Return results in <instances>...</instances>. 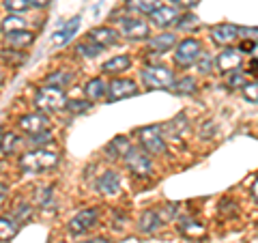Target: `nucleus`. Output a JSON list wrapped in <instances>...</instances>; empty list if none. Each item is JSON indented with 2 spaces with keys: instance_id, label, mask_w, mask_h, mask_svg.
<instances>
[{
  "instance_id": "nucleus-1",
  "label": "nucleus",
  "mask_w": 258,
  "mask_h": 243,
  "mask_svg": "<svg viewBox=\"0 0 258 243\" xmlns=\"http://www.w3.org/2000/svg\"><path fill=\"white\" fill-rule=\"evenodd\" d=\"M58 153L54 151H47V149H35V151H28L20 157V168L28 174H37V172H43V170H50L54 166H58Z\"/></svg>"
},
{
  "instance_id": "nucleus-2",
  "label": "nucleus",
  "mask_w": 258,
  "mask_h": 243,
  "mask_svg": "<svg viewBox=\"0 0 258 243\" xmlns=\"http://www.w3.org/2000/svg\"><path fill=\"white\" fill-rule=\"evenodd\" d=\"M35 106L39 108V112L43 114H52V112H60L67 108V95H64L62 88H39L35 95Z\"/></svg>"
},
{
  "instance_id": "nucleus-3",
  "label": "nucleus",
  "mask_w": 258,
  "mask_h": 243,
  "mask_svg": "<svg viewBox=\"0 0 258 243\" xmlns=\"http://www.w3.org/2000/svg\"><path fill=\"white\" fill-rule=\"evenodd\" d=\"M125 166L132 170L136 176H149L153 172V159L142 147H129L125 151Z\"/></svg>"
},
{
  "instance_id": "nucleus-4",
  "label": "nucleus",
  "mask_w": 258,
  "mask_h": 243,
  "mask_svg": "<svg viewBox=\"0 0 258 243\" xmlns=\"http://www.w3.org/2000/svg\"><path fill=\"white\" fill-rule=\"evenodd\" d=\"M140 76H142V82L149 88H168L174 82L172 71L164 67V65H147Z\"/></svg>"
},
{
  "instance_id": "nucleus-5",
  "label": "nucleus",
  "mask_w": 258,
  "mask_h": 243,
  "mask_svg": "<svg viewBox=\"0 0 258 243\" xmlns=\"http://www.w3.org/2000/svg\"><path fill=\"white\" fill-rule=\"evenodd\" d=\"M138 136H140L142 149L147 153H151V155H161V153H166V140H164V134H161L159 125L142 127L138 132Z\"/></svg>"
},
{
  "instance_id": "nucleus-6",
  "label": "nucleus",
  "mask_w": 258,
  "mask_h": 243,
  "mask_svg": "<svg viewBox=\"0 0 258 243\" xmlns=\"http://www.w3.org/2000/svg\"><path fill=\"white\" fill-rule=\"evenodd\" d=\"M136 93H138V86H136L134 80H127V78H116L106 86V99L108 101L127 99V97H134Z\"/></svg>"
},
{
  "instance_id": "nucleus-7",
  "label": "nucleus",
  "mask_w": 258,
  "mask_h": 243,
  "mask_svg": "<svg viewBox=\"0 0 258 243\" xmlns=\"http://www.w3.org/2000/svg\"><path fill=\"white\" fill-rule=\"evenodd\" d=\"M200 58V43L196 39H183L174 50V63L181 67H189Z\"/></svg>"
},
{
  "instance_id": "nucleus-8",
  "label": "nucleus",
  "mask_w": 258,
  "mask_h": 243,
  "mask_svg": "<svg viewBox=\"0 0 258 243\" xmlns=\"http://www.w3.org/2000/svg\"><path fill=\"white\" fill-rule=\"evenodd\" d=\"M20 129L28 136L50 132V118H47V114H43V112H32V114H26L20 118Z\"/></svg>"
},
{
  "instance_id": "nucleus-9",
  "label": "nucleus",
  "mask_w": 258,
  "mask_h": 243,
  "mask_svg": "<svg viewBox=\"0 0 258 243\" xmlns=\"http://www.w3.org/2000/svg\"><path fill=\"white\" fill-rule=\"evenodd\" d=\"M97 220H99V211L97 209H82L78 215H74L69 220V230L74 234L88 232L97 224Z\"/></svg>"
},
{
  "instance_id": "nucleus-10",
  "label": "nucleus",
  "mask_w": 258,
  "mask_h": 243,
  "mask_svg": "<svg viewBox=\"0 0 258 243\" xmlns=\"http://www.w3.org/2000/svg\"><path fill=\"white\" fill-rule=\"evenodd\" d=\"M120 32H123V37L138 41V39H147V37H149L151 26H149V22H147V20L125 18V20H120Z\"/></svg>"
},
{
  "instance_id": "nucleus-11",
  "label": "nucleus",
  "mask_w": 258,
  "mask_h": 243,
  "mask_svg": "<svg viewBox=\"0 0 258 243\" xmlns=\"http://www.w3.org/2000/svg\"><path fill=\"white\" fill-rule=\"evenodd\" d=\"M211 39L213 43L228 47L239 39V28L232 26V24H217V26L211 28Z\"/></svg>"
},
{
  "instance_id": "nucleus-12",
  "label": "nucleus",
  "mask_w": 258,
  "mask_h": 243,
  "mask_svg": "<svg viewBox=\"0 0 258 243\" xmlns=\"http://www.w3.org/2000/svg\"><path fill=\"white\" fill-rule=\"evenodd\" d=\"M241 63H243V56H241L239 50H226L222 54H217V58H215V67L224 71V74H230V71H235L241 67Z\"/></svg>"
},
{
  "instance_id": "nucleus-13",
  "label": "nucleus",
  "mask_w": 258,
  "mask_h": 243,
  "mask_svg": "<svg viewBox=\"0 0 258 243\" xmlns=\"http://www.w3.org/2000/svg\"><path fill=\"white\" fill-rule=\"evenodd\" d=\"M149 18L157 28H168V26H172V24H176V20H179V11H176L174 7H164L161 5L149 15Z\"/></svg>"
},
{
  "instance_id": "nucleus-14",
  "label": "nucleus",
  "mask_w": 258,
  "mask_h": 243,
  "mask_svg": "<svg viewBox=\"0 0 258 243\" xmlns=\"http://www.w3.org/2000/svg\"><path fill=\"white\" fill-rule=\"evenodd\" d=\"M88 43H93L97 47H108L112 43H116V32L114 28H108V26H97L88 32Z\"/></svg>"
},
{
  "instance_id": "nucleus-15",
  "label": "nucleus",
  "mask_w": 258,
  "mask_h": 243,
  "mask_svg": "<svg viewBox=\"0 0 258 243\" xmlns=\"http://www.w3.org/2000/svg\"><path fill=\"white\" fill-rule=\"evenodd\" d=\"M5 41L7 45L11 47V50H26L35 43V35H32L30 30H18V32H9V35H5Z\"/></svg>"
},
{
  "instance_id": "nucleus-16",
  "label": "nucleus",
  "mask_w": 258,
  "mask_h": 243,
  "mask_svg": "<svg viewBox=\"0 0 258 243\" xmlns=\"http://www.w3.org/2000/svg\"><path fill=\"white\" fill-rule=\"evenodd\" d=\"M174 45H176V37L172 35V32H161V35L151 37L147 41V47L155 54H164L168 50H172Z\"/></svg>"
},
{
  "instance_id": "nucleus-17",
  "label": "nucleus",
  "mask_w": 258,
  "mask_h": 243,
  "mask_svg": "<svg viewBox=\"0 0 258 243\" xmlns=\"http://www.w3.org/2000/svg\"><path fill=\"white\" fill-rule=\"evenodd\" d=\"M97 188H99L101 194H106V196H116V194L120 192V176H118V172H114V170L103 172L99 183H97Z\"/></svg>"
},
{
  "instance_id": "nucleus-18",
  "label": "nucleus",
  "mask_w": 258,
  "mask_h": 243,
  "mask_svg": "<svg viewBox=\"0 0 258 243\" xmlns=\"http://www.w3.org/2000/svg\"><path fill=\"white\" fill-rule=\"evenodd\" d=\"M161 224H164V222H161L157 209H149V211H144V213L140 215V220H138V230L144 232V234H153Z\"/></svg>"
},
{
  "instance_id": "nucleus-19",
  "label": "nucleus",
  "mask_w": 258,
  "mask_h": 243,
  "mask_svg": "<svg viewBox=\"0 0 258 243\" xmlns=\"http://www.w3.org/2000/svg\"><path fill=\"white\" fill-rule=\"evenodd\" d=\"M129 65H132V58H129L127 54H118V56H112L108 63H103V74H123V71L129 69Z\"/></svg>"
},
{
  "instance_id": "nucleus-20",
  "label": "nucleus",
  "mask_w": 258,
  "mask_h": 243,
  "mask_svg": "<svg viewBox=\"0 0 258 243\" xmlns=\"http://www.w3.org/2000/svg\"><path fill=\"white\" fill-rule=\"evenodd\" d=\"M179 232L183 234V237H187V239H198V237H205L207 228L196 220H183L179 224Z\"/></svg>"
},
{
  "instance_id": "nucleus-21",
  "label": "nucleus",
  "mask_w": 258,
  "mask_h": 243,
  "mask_svg": "<svg viewBox=\"0 0 258 243\" xmlns=\"http://www.w3.org/2000/svg\"><path fill=\"white\" fill-rule=\"evenodd\" d=\"M84 93L88 97V101H97V99H101V97L106 95V84H103L101 78H93V80H88L86 82Z\"/></svg>"
},
{
  "instance_id": "nucleus-22",
  "label": "nucleus",
  "mask_w": 258,
  "mask_h": 243,
  "mask_svg": "<svg viewBox=\"0 0 258 243\" xmlns=\"http://www.w3.org/2000/svg\"><path fill=\"white\" fill-rule=\"evenodd\" d=\"M71 82H74V76H71L69 71H54V74H50L45 78V84L52 86V88H64Z\"/></svg>"
},
{
  "instance_id": "nucleus-23",
  "label": "nucleus",
  "mask_w": 258,
  "mask_h": 243,
  "mask_svg": "<svg viewBox=\"0 0 258 243\" xmlns=\"http://www.w3.org/2000/svg\"><path fill=\"white\" fill-rule=\"evenodd\" d=\"M20 226L11 217H0V241H7V239H13L18 234Z\"/></svg>"
},
{
  "instance_id": "nucleus-24",
  "label": "nucleus",
  "mask_w": 258,
  "mask_h": 243,
  "mask_svg": "<svg viewBox=\"0 0 258 243\" xmlns=\"http://www.w3.org/2000/svg\"><path fill=\"white\" fill-rule=\"evenodd\" d=\"M78 26H80V18H74V20H71L62 30H58V32L54 35V43H56V45H64V43H67L69 39H71V35L76 32Z\"/></svg>"
},
{
  "instance_id": "nucleus-25",
  "label": "nucleus",
  "mask_w": 258,
  "mask_h": 243,
  "mask_svg": "<svg viewBox=\"0 0 258 243\" xmlns=\"http://www.w3.org/2000/svg\"><path fill=\"white\" fill-rule=\"evenodd\" d=\"M18 30H26V20L20 18V15H7L3 20V32L9 35V32H18Z\"/></svg>"
},
{
  "instance_id": "nucleus-26",
  "label": "nucleus",
  "mask_w": 258,
  "mask_h": 243,
  "mask_svg": "<svg viewBox=\"0 0 258 243\" xmlns=\"http://www.w3.org/2000/svg\"><path fill=\"white\" fill-rule=\"evenodd\" d=\"M159 3V0H127V7H129V9H132V11H138V13H153V11H155L157 9V5Z\"/></svg>"
},
{
  "instance_id": "nucleus-27",
  "label": "nucleus",
  "mask_w": 258,
  "mask_h": 243,
  "mask_svg": "<svg viewBox=\"0 0 258 243\" xmlns=\"http://www.w3.org/2000/svg\"><path fill=\"white\" fill-rule=\"evenodd\" d=\"M172 86L179 95H191V93H196V88H198L194 78H181V80H176V82H172Z\"/></svg>"
},
{
  "instance_id": "nucleus-28",
  "label": "nucleus",
  "mask_w": 258,
  "mask_h": 243,
  "mask_svg": "<svg viewBox=\"0 0 258 243\" xmlns=\"http://www.w3.org/2000/svg\"><path fill=\"white\" fill-rule=\"evenodd\" d=\"M226 84H228L230 88H243L247 84V74H245V71H239V69L230 71L228 80H226Z\"/></svg>"
},
{
  "instance_id": "nucleus-29",
  "label": "nucleus",
  "mask_w": 258,
  "mask_h": 243,
  "mask_svg": "<svg viewBox=\"0 0 258 243\" xmlns=\"http://www.w3.org/2000/svg\"><path fill=\"white\" fill-rule=\"evenodd\" d=\"M164 129H166V132L170 134V136H174V138H176L181 132H185V129H187V118H185L183 114H181V116H176V118H174V120H170V123H168Z\"/></svg>"
},
{
  "instance_id": "nucleus-30",
  "label": "nucleus",
  "mask_w": 258,
  "mask_h": 243,
  "mask_svg": "<svg viewBox=\"0 0 258 243\" xmlns=\"http://www.w3.org/2000/svg\"><path fill=\"white\" fill-rule=\"evenodd\" d=\"M18 144H20L18 136L9 132V134L3 136V140H0V149H3V153H13L15 149H18Z\"/></svg>"
},
{
  "instance_id": "nucleus-31",
  "label": "nucleus",
  "mask_w": 258,
  "mask_h": 243,
  "mask_svg": "<svg viewBox=\"0 0 258 243\" xmlns=\"http://www.w3.org/2000/svg\"><path fill=\"white\" fill-rule=\"evenodd\" d=\"M30 215H32V209H30V205H24V202H18V207L13 209V217H15V222L18 224L26 222Z\"/></svg>"
},
{
  "instance_id": "nucleus-32",
  "label": "nucleus",
  "mask_w": 258,
  "mask_h": 243,
  "mask_svg": "<svg viewBox=\"0 0 258 243\" xmlns=\"http://www.w3.org/2000/svg\"><path fill=\"white\" fill-rule=\"evenodd\" d=\"M0 56H3V60L5 63H11V65H20V63H24V58H26V54H22L20 50H3L0 52Z\"/></svg>"
},
{
  "instance_id": "nucleus-33",
  "label": "nucleus",
  "mask_w": 258,
  "mask_h": 243,
  "mask_svg": "<svg viewBox=\"0 0 258 243\" xmlns=\"http://www.w3.org/2000/svg\"><path fill=\"white\" fill-rule=\"evenodd\" d=\"M127 149H129V142H127V138H123V136H118L116 140H114V142H112L110 147H108V151L116 153V155H120V157L125 155V151H127Z\"/></svg>"
},
{
  "instance_id": "nucleus-34",
  "label": "nucleus",
  "mask_w": 258,
  "mask_h": 243,
  "mask_svg": "<svg viewBox=\"0 0 258 243\" xmlns=\"http://www.w3.org/2000/svg\"><path fill=\"white\" fill-rule=\"evenodd\" d=\"M243 97L247 101H252V103H258V82H247L243 88Z\"/></svg>"
},
{
  "instance_id": "nucleus-35",
  "label": "nucleus",
  "mask_w": 258,
  "mask_h": 243,
  "mask_svg": "<svg viewBox=\"0 0 258 243\" xmlns=\"http://www.w3.org/2000/svg\"><path fill=\"white\" fill-rule=\"evenodd\" d=\"M67 108L76 114H82V112L91 110V101H84V99H74V101H67Z\"/></svg>"
},
{
  "instance_id": "nucleus-36",
  "label": "nucleus",
  "mask_w": 258,
  "mask_h": 243,
  "mask_svg": "<svg viewBox=\"0 0 258 243\" xmlns=\"http://www.w3.org/2000/svg\"><path fill=\"white\" fill-rule=\"evenodd\" d=\"M30 0H5V7L9 11H13V13H20V11H26L28 9V5Z\"/></svg>"
},
{
  "instance_id": "nucleus-37",
  "label": "nucleus",
  "mask_w": 258,
  "mask_h": 243,
  "mask_svg": "<svg viewBox=\"0 0 258 243\" xmlns=\"http://www.w3.org/2000/svg\"><path fill=\"white\" fill-rule=\"evenodd\" d=\"M78 52L84 54L86 58H93V56H97V54L101 52V47H97V45H93V43H80V45H78Z\"/></svg>"
},
{
  "instance_id": "nucleus-38",
  "label": "nucleus",
  "mask_w": 258,
  "mask_h": 243,
  "mask_svg": "<svg viewBox=\"0 0 258 243\" xmlns=\"http://www.w3.org/2000/svg\"><path fill=\"white\" fill-rule=\"evenodd\" d=\"M30 142L35 144V147H41V144H47V142H52V134H50V132L37 134V136H32V138H30Z\"/></svg>"
},
{
  "instance_id": "nucleus-39",
  "label": "nucleus",
  "mask_w": 258,
  "mask_h": 243,
  "mask_svg": "<svg viewBox=\"0 0 258 243\" xmlns=\"http://www.w3.org/2000/svg\"><path fill=\"white\" fill-rule=\"evenodd\" d=\"M198 63V71L200 74H209V71H211V58H209V56H205V54H200V58L196 60Z\"/></svg>"
},
{
  "instance_id": "nucleus-40",
  "label": "nucleus",
  "mask_w": 258,
  "mask_h": 243,
  "mask_svg": "<svg viewBox=\"0 0 258 243\" xmlns=\"http://www.w3.org/2000/svg\"><path fill=\"white\" fill-rule=\"evenodd\" d=\"M196 24H198V20L194 18L191 13H187V15H185V18L179 22V28H191V26H196Z\"/></svg>"
},
{
  "instance_id": "nucleus-41",
  "label": "nucleus",
  "mask_w": 258,
  "mask_h": 243,
  "mask_svg": "<svg viewBox=\"0 0 258 243\" xmlns=\"http://www.w3.org/2000/svg\"><path fill=\"white\" fill-rule=\"evenodd\" d=\"M43 194H37V200H39V205H47V200H50V196H52V188H45V190H41Z\"/></svg>"
},
{
  "instance_id": "nucleus-42",
  "label": "nucleus",
  "mask_w": 258,
  "mask_h": 243,
  "mask_svg": "<svg viewBox=\"0 0 258 243\" xmlns=\"http://www.w3.org/2000/svg\"><path fill=\"white\" fill-rule=\"evenodd\" d=\"M172 3L185 7V9H191V7H196V5H198V0H172Z\"/></svg>"
},
{
  "instance_id": "nucleus-43",
  "label": "nucleus",
  "mask_w": 258,
  "mask_h": 243,
  "mask_svg": "<svg viewBox=\"0 0 258 243\" xmlns=\"http://www.w3.org/2000/svg\"><path fill=\"white\" fill-rule=\"evenodd\" d=\"M28 5H30V7H35V9H43V7L50 5V0H30Z\"/></svg>"
},
{
  "instance_id": "nucleus-44",
  "label": "nucleus",
  "mask_w": 258,
  "mask_h": 243,
  "mask_svg": "<svg viewBox=\"0 0 258 243\" xmlns=\"http://www.w3.org/2000/svg\"><path fill=\"white\" fill-rule=\"evenodd\" d=\"M7 192H9V185H7V183H0V198H5Z\"/></svg>"
},
{
  "instance_id": "nucleus-45",
  "label": "nucleus",
  "mask_w": 258,
  "mask_h": 243,
  "mask_svg": "<svg viewBox=\"0 0 258 243\" xmlns=\"http://www.w3.org/2000/svg\"><path fill=\"white\" fill-rule=\"evenodd\" d=\"M252 196H254V200L258 202V179H256L254 185H252Z\"/></svg>"
},
{
  "instance_id": "nucleus-46",
  "label": "nucleus",
  "mask_w": 258,
  "mask_h": 243,
  "mask_svg": "<svg viewBox=\"0 0 258 243\" xmlns=\"http://www.w3.org/2000/svg\"><path fill=\"white\" fill-rule=\"evenodd\" d=\"M82 243H110L108 239H101V237H97V239H88V241H82Z\"/></svg>"
},
{
  "instance_id": "nucleus-47",
  "label": "nucleus",
  "mask_w": 258,
  "mask_h": 243,
  "mask_svg": "<svg viewBox=\"0 0 258 243\" xmlns=\"http://www.w3.org/2000/svg\"><path fill=\"white\" fill-rule=\"evenodd\" d=\"M252 56H254V60L258 63V43H256V45L252 47Z\"/></svg>"
},
{
  "instance_id": "nucleus-48",
  "label": "nucleus",
  "mask_w": 258,
  "mask_h": 243,
  "mask_svg": "<svg viewBox=\"0 0 258 243\" xmlns=\"http://www.w3.org/2000/svg\"><path fill=\"white\" fill-rule=\"evenodd\" d=\"M0 84H3V74H0Z\"/></svg>"
}]
</instances>
